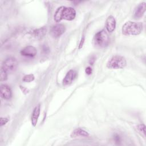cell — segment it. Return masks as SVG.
<instances>
[{"label": "cell", "instance_id": "cell-19", "mask_svg": "<svg viewBox=\"0 0 146 146\" xmlns=\"http://www.w3.org/2000/svg\"><path fill=\"white\" fill-rule=\"evenodd\" d=\"M9 120V117H1V123L0 125L1 126H3V125H5Z\"/></svg>", "mask_w": 146, "mask_h": 146}, {"label": "cell", "instance_id": "cell-18", "mask_svg": "<svg viewBox=\"0 0 146 146\" xmlns=\"http://www.w3.org/2000/svg\"><path fill=\"white\" fill-rule=\"evenodd\" d=\"M113 141H115V143L117 144H119L120 143H121V137L118 134H115L113 135Z\"/></svg>", "mask_w": 146, "mask_h": 146}, {"label": "cell", "instance_id": "cell-3", "mask_svg": "<svg viewBox=\"0 0 146 146\" xmlns=\"http://www.w3.org/2000/svg\"><path fill=\"white\" fill-rule=\"evenodd\" d=\"M93 43L97 48H104L110 43V37L105 30L98 32L94 36Z\"/></svg>", "mask_w": 146, "mask_h": 146}, {"label": "cell", "instance_id": "cell-15", "mask_svg": "<svg viewBox=\"0 0 146 146\" xmlns=\"http://www.w3.org/2000/svg\"><path fill=\"white\" fill-rule=\"evenodd\" d=\"M35 79L34 75L33 74H28V75H26L23 76L22 80L24 82H31L32 81H33Z\"/></svg>", "mask_w": 146, "mask_h": 146}, {"label": "cell", "instance_id": "cell-21", "mask_svg": "<svg viewBox=\"0 0 146 146\" xmlns=\"http://www.w3.org/2000/svg\"><path fill=\"white\" fill-rule=\"evenodd\" d=\"M84 38H83L82 39V40H81V41H80V44H79V48H80L82 46H83V42H84Z\"/></svg>", "mask_w": 146, "mask_h": 146}, {"label": "cell", "instance_id": "cell-5", "mask_svg": "<svg viewBox=\"0 0 146 146\" xmlns=\"http://www.w3.org/2000/svg\"><path fill=\"white\" fill-rule=\"evenodd\" d=\"M18 66L17 60L14 57H9L3 61L1 68L7 73H11L17 69Z\"/></svg>", "mask_w": 146, "mask_h": 146}, {"label": "cell", "instance_id": "cell-1", "mask_svg": "<svg viewBox=\"0 0 146 146\" xmlns=\"http://www.w3.org/2000/svg\"><path fill=\"white\" fill-rule=\"evenodd\" d=\"M76 16V11L71 7L60 6L56 10L54 19L56 22H60L62 19L72 21Z\"/></svg>", "mask_w": 146, "mask_h": 146}, {"label": "cell", "instance_id": "cell-17", "mask_svg": "<svg viewBox=\"0 0 146 146\" xmlns=\"http://www.w3.org/2000/svg\"><path fill=\"white\" fill-rule=\"evenodd\" d=\"M1 81H5L7 79V72H6L3 68H1Z\"/></svg>", "mask_w": 146, "mask_h": 146}, {"label": "cell", "instance_id": "cell-10", "mask_svg": "<svg viewBox=\"0 0 146 146\" xmlns=\"http://www.w3.org/2000/svg\"><path fill=\"white\" fill-rule=\"evenodd\" d=\"M1 96L4 99H10L12 96L10 88L6 84H2L0 88Z\"/></svg>", "mask_w": 146, "mask_h": 146}, {"label": "cell", "instance_id": "cell-2", "mask_svg": "<svg viewBox=\"0 0 146 146\" xmlns=\"http://www.w3.org/2000/svg\"><path fill=\"white\" fill-rule=\"evenodd\" d=\"M143 29L142 22L128 21L125 22L122 27V33L124 35H137Z\"/></svg>", "mask_w": 146, "mask_h": 146}, {"label": "cell", "instance_id": "cell-9", "mask_svg": "<svg viewBox=\"0 0 146 146\" xmlns=\"http://www.w3.org/2000/svg\"><path fill=\"white\" fill-rule=\"evenodd\" d=\"M146 3L145 2H142L140 3L135 9L133 13V17L135 19H139L142 17L145 11Z\"/></svg>", "mask_w": 146, "mask_h": 146}, {"label": "cell", "instance_id": "cell-13", "mask_svg": "<svg viewBox=\"0 0 146 146\" xmlns=\"http://www.w3.org/2000/svg\"><path fill=\"white\" fill-rule=\"evenodd\" d=\"M40 104H38L34 108L33 110L31 121V124L34 127H35L36 125V123L38 122V120L40 114Z\"/></svg>", "mask_w": 146, "mask_h": 146}, {"label": "cell", "instance_id": "cell-8", "mask_svg": "<svg viewBox=\"0 0 146 146\" xmlns=\"http://www.w3.org/2000/svg\"><path fill=\"white\" fill-rule=\"evenodd\" d=\"M77 75L76 72L74 70H70L66 75L63 80V84L64 86L69 85L74 80Z\"/></svg>", "mask_w": 146, "mask_h": 146}, {"label": "cell", "instance_id": "cell-16", "mask_svg": "<svg viewBox=\"0 0 146 146\" xmlns=\"http://www.w3.org/2000/svg\"><path fill=\"white\" fill-rule=\"evenodd\" d=\"M137 129L139 132L141 133V135L144 136V137H145V126L144 124H141L137 126Z\"/></svg>", "mask_w": 146, "mask_h": 146}, {"label": "cell", "instance_id": "cell-14", "mask_svg": "<svg viewBox=\"0 0 146 146\" xmlns=\"http://www.w3.org/2000/svg\"><path fill=\"white\" fill-rule=\"evenodd\" d=\"M46 32H47V27L46 26H43L34 30L33 34L34 37L38 39H40V38H42L46 35Z\"/></svg>", "mask_w": 146, "mask_h": 146}, {"label": "cell", "instance_id": "cell-6", "mask_svg": "<svg viewBox=\"0 0 146 146\" xmlns=\"http://www.w3.org/2000/svg\"><path fill=\"white\" fill-rule=\"evenodd\" d=\"M66 30L64 25L61 23H57L53 26L50 29V34L51 36L54 38H57L60 36Z\"/></svg>", "mask_w": 146, "mask_h": 146}, {"label": "cell", "instance_id": "cell-7", "mask_svg": "<svg viewBox=\"0 0 146 146\" xmlns=\"http://www.w3.org/2000/svg\"><path fill=\"white\" fill-rule=\"evenodd\" d=\"M37 54V50L34 46H28L24 47L21 51V54L26 57H34Z\"/></svg>", "mask_w": 146, "mask_h": 146}, {"label": "cell", "instance_id": "cell-20", "mask_svg": "<svg viewBox=\"0 0 146 146\" xmlns=\"http://www.w3.org/2000/svg\"><path fill=\"white\" fill-rule=\"evenodd\" d=\"M85 72H86V74H87V75H90V74H91L92 72V70L91 67H87V68H86V70H85Z\"/></svg>", "mask_w": 146, "mask_h": 146}, {"label": "cell", "instance_id": "cell-4", "mask_svg": "<svg viewBox=\"0 0 146 146\" xmlns=\"http://www.w3.org/2000/svg\"><path fill=\"white\" fill-rule=\"evenodd\" d=\"M126 65L125 58L121 55L113 56L107 63V67L110 69H121L124 68Z\"/></svg>", "mask_w": 146, "mask_h": 146}, {"label": "cell", "instance_id": "cell-12", "mask_svg": "<svg viewBox=\"0 0 146 146\" xmlns=\"http://www.w3.org/2000/svg\"><path fill=\"white\" fill-rule=\"evenodd\" d=\"M88 136H89L88 132L80 128H78L74 129L71 134V137L72 138L79 137H88Z\"/></svg>", "mask_w": 146, "mask_h": 146}, {"label": "cell", "instance_id": "cell-11", "mask_svg": "<svg viewBox=\"0 0 146 146\" xmlns=\"http://www.w3.org/2000/svg\"><path fill=\"white\" fill-rule=\"evenodd\" d=\"M106 27L108 32H113L116 27V20L112 15L108 17L106 21Z\"/></svg>", "mask_w": 146, "mask_h": 146}]
</instances>
